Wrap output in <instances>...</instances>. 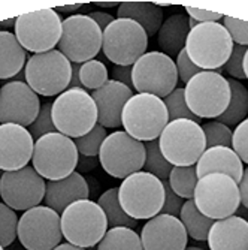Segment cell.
<instances>
[{
  "mask_svg": "<svg viewBox=\"0 0 248 250\" xmlns=\"http://www.w3.org/2000/svg\"><path fill=\"white\" fill-rule=\"evenodd\" d=\"M63 21L54 8L22 14L15 21V36L21 47L35 54L54 50L61 38Z\"/></svg>",
  "mask_w": 248,
  "mask_h": 250,
  "instance_id": "cell-14",
  "label": "cell"
},
{
  "mask_svg": "<svg viewBox=\"0 0 248 250\" xmlns=\"http://www.w3.org/2000/svg\"><path fill=\"white\" fill-rule=\"evenodd\" d=\"M118 18L132 20L145 30L147 36L157 35L163 24V9L148 2H124L118 5Z\"/></svg>",
  "mask_w": 248,
  "mask_h": 250,
  "instance_id": "cell-26",
  "label": "cell"
},
{
  "mask_svg": "<svg viewBox=\"0 0 248 250\" xmlns=\"http://www.w3.org/2000/svg\"><path fill=\"white\" fill-rule=\"evenodd\" d=\"M108 69L106 66L99 60H88L81 64L79 67V80L84 90H95L100 88L103 84L108 83Z\"/></svg>",
  "mask_w": 248,
  "mask_h": 250,
  "instance_id": "cell-34",
  "label": "cell"
},
{
  "mask_svg": "<svg viewBox=\"0 0 248 250\" xmlns=\"http://www.w3.org/2000/svg\"><path fill=\"white\" fill-rule=\"evenodd\" d=\"M197 171L196 165L191 167H173L169 177H168V183L171 189L184 201L193 199L194 189L197 185Z\"/></svg>",
  "mask_w": 248,
  "mask_h": 250,
  "instance_id": "cell-32",
  "label": "cell"
},
{
  "mask_svg": "<svg viewBox=\"0 0 248 250\" xmlns=\"http://www.w3.org/2000/svg\"><path fill=\"white\" fill-rule=\"evenodd\" d=\"M99 8H114V6H117L118 3L117 2H97L96 3Z\"/></svg>",
  "mask_w": 248,
  "mask_h": 250,
  "instance_id": "cell-54",
  "label": "cell"
},
{
  "mask_svg": "<svg viewBox=\"0 0 248 250\" xmlns=\"http://www.w3.org/2000/svg\"><path fill=\"white\" fill-rule=\"evenodd\" d=\"M90 188L87 180L79 172H72L69 177L48 181L45 189V207H50L58 214H61L71 204L88 199Z\"/></svg>",
  "mask_w": 248,
  "mask_h": 250,
  "instance_id": "cell-22",
  "label": "cell"
},
{
  "mask_svg": "<svg viewBox=\"0 0 248 250\" xmlns=\"http://www.w3.org/2000/svg\"><path fill=\"white\" fill-rule=\"evenodd\" d=\"M210 250H248V222L239 216L215 220L208 234Z\"/></svg>",
  "mask_w": 248,
  "mask_h": 250,
  "instance_id": "cell-23",
  "label": "cell"
},
{
  "mask_svg": "<svg viewBox=\"0 0 248 250\" xmlns=\"http://www.w3.org/2000/svg\"><path fill=\"white\" fill-rule=\"evenodd\" d=\"M78 157L79 153L74 140L60 132H53L35 141L32 162L42 178L54 181L75 172Z\"/></svg>",
  "mask_w": 248,
  "mask_h": 250,
  "instance_id": "cell-7",
  "label": "cell"
},
{
  "mask_svg": "<svg viewBox=\"0 0 248 250\" xmlns=\"http://www.w3.org/2000/svg\"><path fill=\"white\" fill-rule=\"evenodd\" d=\"M112 80L118 81L133 90L132 83V66H114L112 67Z\"/></svg>",
  "mask_w": 248,
  "mask_h": 250,
  "instance_id": "cell-46",
  "label": "cell"
},
{
  "mask_svg": "<svg viewBox=\"0 0 248 250\" xmlns=\"http://www.w3.org/2000/svg\"><path fill=\"white\" fill-rule=\"evenodd\" d=\"M175 64H176V71H178V78L181 80L183 83H186V84H187L194 75H197L199 72H202L200 67H197V66L190 60V57H189L187 53H186V48L176 56Z\"/></svg>",
  "mask_w": 248,
  "mask_h": 250,
  "instance_id": "cell-43",
  "label": "cell"
},
{
  "mask_svg": "<svg viewBox=\"0 0 248 250\" xmlns=\"http://www.w3.org/2000/svg\"><path fill=\"white\" fill-rule=\"evenodd\" d=\"M193 202L202 214L214 222L235 216L241 206L238 183L226 174H207L197 180Z\"/></svg>",
  "mask_w": 248,
  "mask_h": 250,
  "instance_id": "cell-8",
  "label": "cell"
},
{
  "mask_svg": "<svg viewBox=\"0 0 248 250\" xmlns=\"http://www.w3.org/2000/svg\"><path fill=\"white\" fill-rule=\"evenodd\" d=\"M184 11L189 14L190 18L196 20L197 22H220V20L223 18L221 14L218 12H211V11H205V9H199V8H184Z\"/></svg>",
  "mask_w": 248,
  "mask_h": 250,
  "instance_id": "cell-45",
  "label": "cell"
},
{
  "mask_svg": "<svg viewBox=\"0 0 248 250\" xmlns=\"http://www.w3.org/2000/svg\"><path fill=\"white\" fill-rule=\"evenodd\" d=\"M51 117L60 133L76 140L97 125V106L87 90H66L54 101Z\"/></svg>",
  "mask_w": 248,
  "mask_h": 250,
  "instance_id": "cell-3",
  "label": "cell"
},
{
  "mask_svg": "<svg viewBox=\"0 0 248 250\" xmlns=\"http://www.w3.org/2000/svg\"><path fill=\"white\" fill-rule=\"evenodd\" d=\"M233 41L221 22H200L190 30L186 53L202 71L221 69L229 60Z\"/></svg>",
  "mask_w": 248,
  "mask_h": 250,
  "instance_id": "cell-1",
  "label": "cell"
},
{
  "mask_svg": "<svg viewBox=\"0 0 248 250\" xmlns=\"http://www.w3.org/2000/svg\"><path fill=\"white\" fill-rule=\"evenodd\" d=\"M132 96V88L114 80H108L106 84L95 90L92 98L97 106V123L105 129H118L121 126L123 108Z\"/></svg>",
  "mask_w": 248,
  "mask_h": 250,
  "instance_id": "cell-21",
  "label": "cell"
},
{
  "mask_svg": "<svg viewBox=\"0 0 248 250\" xmlns=\"http://www.w3.org/2000/svg\"><path fill=\"white\" fill-rule=\"evenodd\" d=\"M45 189V180L30 165L17 171H6L0 177V196L14 211H27L40 206Z\"/></svg>",
  "mask_w": 248,
  "mask_h": 250,
  "instance_id": "cell-17",
  "label": "cell"
},
{
  "mask_svg": "<svg viewBox=\"0 0 248 250\" xmlns=\"http://www.w3.org/2000/svg\"><path fill=\"white\" fill-rule=\"evenodd\" d=\"M0 250H5V247H2V246H0Z\"/></svg>",
  "mask_w": 248,
  "mask_h": 250,
  "instance_id": "cell-57",
  "label": "cell"
},
{
  "mask_svg": "<svg viewBox=\"0 0 248 250\" xmlns=\"http://www.w3.org/2000/svg\"><path fill=\"white\" fill-rule=\"evenodd\" d=\"M179 220L184 225L187 231V235H190L193 240L197 241H207L211 226L214 225V220L202 214L193 199H189L184 202V206L179 213Z\"/></svg>",
  "mask_w": 248,
  "mask_h": 250,
  "instance_id": "cell-29",
  "label": "cell"
},
{
  "mask_svg": "<svg viewBox=\"0 0 248 250\" xmlns=\"http://www.w3.org/2000/svg\"><path fill=\"white\" fill-rule=\"evenodd\" d=\"M15 21H17V18H12V20H8V21L0 22V26H14V27H15Z\"/></svg>",
  "mask_w": 248,
  "mask_h": 250,
  "instance_id": "cell-55",
  "label": "cell"
},
{
  "mask_svg": "<svg viewBox=\"0 0 248 250\" xmlns=\"http://www.w3.org/2000/svg\"><path fill=\"white\" fill-rule=\"evenodd\" d=\"M202 130L205 135L207 148L211 147H229L232 148V136L233 132L229 126L215 122H208L202 125Z\"/></svg>",
  "mask_w": 248,
  "mask_h": 250,
  "instance_id": "cell-37",
  "label": "cell"
},
{
  "mask_svg": "<svg viewBox=\"0 0 248 250\" xmlns=\"http://www.w3.org/2000/svg\"><path fill=\"white\" fill-rule=\"evenodd\" d=\"M54 250H85V249L78 247V246H74V244H71V243H61V244H58Z\"/></svg>",
  "mask_w": 248,
  "mask_h": 250,
  "instance_id": "cell-52",
  "label": "cell"
},
{
  "mask_svg": "<svg viewBox=\"0 0 248 250\" xmlns=\"http://www.w3.org/2000/svg\"><path fill=\"white\" fill-rule=\"evenodd\" d=\"M178 80L173 59L162 51L145 53L132 66L133 88L139 93L166 98L176 88Z\"/></svg>",
  "mask_w": 248,
  "mask_h": 250,
  "instance_id": "cell-12",
  "label": "cell"
},
{
  "mask_svg": "<svg viewBox=\"0 0 248 250\" xmlns=\"http://www.w3.org/2000/svg\"><path fill=\"white\" fill-rule=\"evenodd\" d=\"M97 204L100 206V208L103 210V213L106 216L109 228L124 226V228L134 229L138 220H134L130 216H127L126 211L121 208V204L118 201V188H112V189H108L106 192H103L100 195Z\"/></svg>",
  "mask_w": 248,
  "mask_h": 250,
  "instance_id": "cell-30",
  "label": "cell"
},
{
  "mask_svg": "<svg viewBox=\"0 0 248 250\" xmlns=\"http://www.w3.org/2000/svg\"><path fill=\"white\" fill-rule=\"evenodd\" d=\"M189 33V17L176 12L163 21L160 30L157 32V43L163 54L173 59L186 48Z\"/></svg>",
  "mask_w": 248,
  "mask_h": 250,
  "instance_id": "cell-25",
  "label": "cell"
},
{
  "mask_svg": "<svg viewBox=\"0 0 248 250\" xmlns=\"http://www.w3.org/2000/svg\"><path fill=\"white\" fill-rule=\"evenodd\" d=\"M145 146V164H144V171L157 177L159 180H168L171 171H172V165L166 161L165 156L160 151V146H159V140L154 141H148L144 144Z\"/></svg>",
  "mask_w": 248,
  "mask_h": 250,
  "instance_id": "cell-33",
  "label": "cell"
},
{
  "mask_svg": "<svg viewBox=\"0 0 248 250\" xmlns=\"http://www.w3.org/2000/svg\"><path fill=\"white\" fill-rule=\"evenodd\" d=\"M242 67H244V74H245V78L248 80V48H247V53H245V56H244Z\"/></svg>",
  "mask_w": 248,
  "mask_h": 250,
  "instance_id": "cell-53",
  "label": "cell"
},
{
  "mask_svg": "<svg viewBox=\"0 0 248 250\" xmlns=\"http://www.w3.org/2000/svg\"><path fill=\"white\" fill-rule=\"evenodd\" d=\"M97 250H144L141 235L132 228H109L97 244Z\"/></svg>",
  "mask_w": 248,
  "mask_h": 250,
  "instance_id": "cell-31",
  "label": "cell"
},
{
  "mask_svg": "<svg viewBox=\"0 0 248 250\" xmlns=\"http://www.w3.org/2000/svg\"><path fill=\"white\" fill-rule=\"evenodd\" d=\"M186 102L196 117L218 119L230 102L228 78L215 71H202L184 87Z\"/></svg>",
  "mask_w": 248,
  "mask_h": 250,
  "instance_id": "cell-9",
  "label": "cell"
},
{
  "mask_svg": "<svg viewBox=\"0 0 248 250\" xmlns=\"http://www.w3.org/2000/svg\"><path fill=\"white\" fill-rule=\"evenodd\" d=\"M186 250H204L202 247H196V246H190V247H186Z\"/></svg>",
  "mask_w": 248,
  "mask_h": 250,
  "instance_id": "cell-56",
  "label": "cell"
},
{
  "mask_svg": "<svg viewBox=\"0 0 248 250\" xmlns=\"http://www.w3.org/2000/svg\"><path fill=\"white\" fill-rule=\"evenodd\" d=\"M159 146L162 154L172 167L196 165L207 150L202 126L187 119L169 122L159 136Z\"/></svg>",
  "mask_w": 248,
  "mask_h": 250,
  "instance_id": "cell-6",
  "label": "cell"
},
{
  "mask_svg": "<svg viewBox=\"0 0 248 250\" xmlns=\"http://www.w3.org/2000/svg\"><path fill=\"white\" fill-rule=\"evenodd\" d=\"M168 123L166 105L163 99L157 96L145 93L133 95L123 108L121 126H124V132L141 143L159 140Z\"/></svg>",
  "mask_w": 248,
  "mask_h": 250,
  "instance_id": "cell-5",
  "label": "cell"
},
{
  "mask_svg": "<svg viewBox=\"0 0 248 250\" xmlns=\"http://www.w3.org/2000/svg\"><path fill=\"white\" fill-rule=\"evenodd\" d=\"M232 148L241 159V162L248 165V117L235 127L232 136Z\"/></svg>",
  "mask_w": 248,
  "mask_h": 250,
  "instance_id": "cell-41",
  "label": "cell"
},
{
  "mask_svg": "<svg viewBox=\"0 0 248 250\" xmlns=\"http://www.w3.org/2000/svg\"><path fill=\"white\" fill-rule=\"evenodd\" d=\"M63 237L74 246L87 249L100 243L108 231V220L97 202L81 199L71 204L61 214Z\"/></svg>",
  "mask_w": 248,
  "mask_h": 250,
  "instance_id": "cell-4",
  "label": "cell"
},
{
  "mask_svg": "<svg viewBox=\"0 0 248 250\" xmlns=\"http://www.w3.org/2000/svg\"><path fill=\"white\" fill-rule=\"evenodd\" d=\"M60 214L50 207H33L18 222V240L27 250H54L61 244Z\"/></svg>",
  "mask_w": 248,
  "mask_h": 250,
  "instance_id": "cell-16",
  "label": "cell"
},
{
  "mask_svg": "<svg viewBox=\"0 0 248 250\" xmlns=\"http://www.w3.org/2000/svg\"><path fill=\"white\" fill-rule=\"evenodd\" d=\"M26 50L17 36L8 30H0V80H8L21 72L27 63Z\"/></svg>",
  "mask_w": 248,
  "mask_h": 250,
  "instance_id": "cell-27",
  "label": "cell"
},
{
  "mask_svg": "<svg viewBox=\"0 0 248 250\" xmlns=\"http://www.w3.org/2000/svg\"><path fill=\"white\" fill-rule=\"evenodd\" d=\"M163 186H165V204L162 208V214H171L175 217H179V213H181V208L184 206V199L179 198L169 186L168 180H163Z\"/></svg>",
  "mask_w": 248,
  "mask_h": 250,
  "instance_id": "cell-44",
  "label": "cell"
},
{
  "mask_svg": "<svg viewBox=\"0 0 248 250\" xmlns=\"http://www.w3.org/2000/svg\"><path fill=\"white\" fill-rule=\"evenodd\" d=\"M18 222L17 213L8 207L5 202H0V246L8 247L18 237Z\"/></svg>",
  "mask_w": 248,
  "mask_h": 250,
  "instance_id": "cell-38",
  "label": "cell"
},
{
  "mask_svg": "<svg viewBox=\"0 0 248 250\" xmlns=\"http://www.w3.org/2000/svg\"><path fill=\"white\" fill-rule=\"evenodd\" d=\"M247 222H248V219H247Z\"/></svg>",
  "mask_w": 248,
  "mask_h": 250,
  "instance_id": "cell-58",
  "label": "cell"
},
{
  "mask_svg": "<svg viewBox=\"0 0 248 250\" xmlns=\"http://www.w3.org/2000/svg\"><path fill=\"white\" fill-rule=\"evenodd\" d=\"M97 164H99V159H96V157H88V156H84V154H79L76 169H78V171H92Z\"/></svg>",
  "mask_w": 248,
  "mask_h": 250,
  "instance_id": "cell-49",
  "label": "cell"
},
{
  "mask_svg": "<svg viewBox=\"0 0 248 250\" xmlns=\"http://www.w3.org/2000/svg\"><path fill=\"white\" fill-rule=\"evenodd\" d=\"M163 102H165L166 109H168L169 122L179 120V119H187V120H193L196 123H200V119L193 114L189 108V105H187V102H186L184 88L176 87L169 96H166L163 99Z\"/></svg>",
  "mask_w": 248,
  "mask_h": 250,
  "instance_id": "cell-35",
  "label": "cell"
},
{
  "mask_svg": "<svg viewBox=\"0 0 248 250\" xmlns=\"http://www.w3.org/2000/svg\"><path fill=\"white\" fill-rule=\"evenodd\" d=\"M106 136H108L106 129L97 123L88 133H85L84 136H79V138H76L74 143H75L79 154H84L88 157H97L100 147H102L103 141L106 140Z\"/></svg>",
  "mask_w": 248,
  "mask_h": 250,
  "instance_id": "cell-36",
  "label": "cell"
},
{
  "mask_svg": "<svg viewBox=\"0 0 248 250\" xmlns=\"http://www.w3.org/2000/svg\"><path fill=\"white\" fill-rule=\"evenodd\" d=\"M79 67H81L79 63H72V78H71V84H69V87H67V90H74V88L84 90L81 80H79Z\"/></svg>",
  "mask_w": 248,
  "mask_h": 250,
  "instance_id": "cell-50",
  "label": "cell"
},
{
  "mask_svg": "<svg viewBox=\"0 0 248 250\" xmlns=\"http://www.w3.org/2000/svg\"><path fill=\"white\" fill-rule=\"evenodd\" d=\"M187 237L179 217L162 213L147 220L141 232L144 250H186Z\"/></svg>",
  "mask_w": 248,
  "mask_h": 250,
  "instance_id": "cell-19",
  "label": "cell"
},
{
  "mask_svg": "<svg viewBox=\"0 0 248 250\" xmlns=\"http://www.w3.org/2000/svg\"><path fill=\"white\" fill-rule=\"evenodd\" d=\"M230 87V102L228 109L217 119L218 123H223L229 127L238 126L247 119L248 114V88L238 80L228 78Z\"/></svg>",
  "mask_w": 248,
  "mask_h": 250,
  "instance_id": "cell-28",
  "label": "cell"
},
{
  "mask_svg": "<svg viewBox=\"0 0 248 250\" xmlns=\"http://www.w3.org/2000/svg\"><path fill=\"white\" fill-rule=\"evenodd\" d=\"M103 41V32L88 15H71L61 24L58 51L71 63H85L93 60Z\"/></svg>",
  "mask_w": 248,
  "mask_h": 250,
  "instance_id": "cell-13",
  "label": "cell"
},
{
  "mask_svg": "<svg viewBox=\"0 0 248 250\" xmlns=\"http://www.w3.org/2000/svg\"><path fill=\"white\" fill-rule=\"evenodd\" d=\"M121 208L134 220H150L160 214L165 204V186L157 177L139 171L123 180L118 188Z\"/></svg>",
  "mask_w": 248,
  "mask_h": 250,
  "instance_id": "cell-2",
  "label": "cell"
},
{
  "mask_svg": "<svg viewBox=\"0 0 248 250\" xmlns=\"http://www.w3.org/2000/svg\"><path fill=\"white\" fill-rule=\"evenodd\" d=\"M90 18H92L96 24L100 27V30L103 32L112 21L115 20V17L114 15H111V14H108V12H102V11H95V12H92L88 15Z\"/></svg>",
  "mask_w": 248,
  "mask_h": 250,
  "instance_id": "cell-47",
  "label": "cell"
},
{
  "mask_svg": "<svg viewBox=\"0 0 248 250\" xmlns=\"http://www.w3.org/2000/svg\"><path fill=\"white\" fill-rule=\"evenodd\" d=\"M97 157L106 174L124 180L144 168L145 146L127 132L115 130L106 136Z\"/></svg>",
  "mask_w": 248,
  "mask_h": 250,
  "instance_id": "cell-15",
  "label": "cell"
},
{
  "mask_svg": "<svg viewBox=\"0 0 248 250\" xmlns=\"http://www.w3.org/2000/svg\"><path fill=\"white\" fill-rule=\"evenodd\" d=\"M40 109L39 96L24 81H11L0 87V123L29 127Z\"/></svg>",
  "mask_w": 248,
  "mask_h": 250,
  "instance_id": "cell-18",
  "label": "cell"
},
{
  "mask_svg": "<svg viewBox=\"0 0 248 250\" xmlns=\"http://www.w3.org/2000/svg\"><path fill=\"white\" fill-rule=\"evenodd\" d=\"M223 26L229 32L233 43L248 47V22L233 18V17H223Z\"/></svg>",
  "mask_w": 248,
  "mask_h": 250,
  "instance_id": "cell-40",
  "label": "cell"
},
{
  "mask_svg": "<svg viewBox=\"0 0 248 250\" xmlns=\"http://www.w3.org/2000/svg\"><path fill=\"white\" fill-rule=\"evenodd\" d=\"M148 36L132 20L115 18L103 30L102 51L117 66H133L147 53Z\"/></svg>",
  "mask_w": 248,
  "mask_h": 250,
  "instance_id": "cell-11",
  "label": "cell"
},
{
  "mask_svg": "<svg viewBox=\"0 0 248 250\" xmlns=\"http://www.w3.org/2000/svg\"><path fill=\"white\" fill-rule=\"evenodd\" d=\"M51 109H53V104H50V102L43 104L39 109V114H38L36 120L29 126V132L33 136V140H39L43 135L57 132V129L53 123Z\"/></svg>",
  "mask_w": 248,
  "mask_h": 250,
  "instance_id": "cell-39",
  "label": "cell"
},
{
  "mask_svg": "<svg viewBox=\"0 0 248 250\" xmlns=\"http://www.w3.org/2000/svg\"><path fill=\"white\" fill-rule=\"evenodd\" d=\"M84 5L82 3H74V5H64V6H57L54 8V11L58 14V12H64V14H69V12H75L78 11L79 8H82Z\"/></svg>",
  "mask_w": 248,
  "mask_h": 250,
  "instance_id": "cell-51",
  "label": "cell"
},
{
  "mask_svg": "<svg viewBox=\"0 0 248 250\" xmlns=\"http://www.w3.org/2000/svg\"><path fill=\"white\" fill-rule=\"evenodd\" d=\"M24 78L36 95L57 96L71 84L72 63L58 50L33 54L24 66Z\"/></svg>",
  "mask_w": 248,
  "mask_h": 250,
  "instance_id": "cell-10",
  "label": "cell"
},
{
  "mask_svg": "<svg viewBox=\"0 0 248 250\" xmlns=\"http://www.w3.org/2000/svg\"><path fill=\"white\" fill-rule=\"evenodd\" d=\"M197 177H204L207 174H226L232 177L236 183L241 181L244 167L238 154L233 151V148L229 147H211L204 151L200 159L196 164Z\"/></svg>",
  "mask_w": 248,
  "mask_h": 250,
  "instance_id": "cell-24",
  "label": "cell"
},
{
  "mask_svg": "<svg viewBox=\"0 0 248 250\" xmlns=\"http://www.w3.org/2000/svg\"><path fill=\"white\" fill-rule=\"evenodd\" d=\"M247 48L248 47H242V45L235 43L229 60L226 62V64L223 66L224 72H226L228 75H230V78H233V80H244L245 78L242 62H244V56L247 53Z\"/></svg>",
  "mask_w": 248,
  "mask_h": 250,
  "instance_id": "cell-42",
  "label": "cell"
},
{
  "mask_svg": "<svg viewBox=\"0 0 248 250\" xmlns=\"http://www.w3.org/2000/svg\"><path fill=\"white\" fill-rule=\"evenodd\" d=\"M238 188H239L241 204H242L245 208H248V168L244 169L242 177H241V181L238 183Z\"/></svg>",
  "mask_w": 248,
  "mask_h": 250,
  "instance_id": "cell-48",
  "label": "cell"
},
{
  "mask_svg": "<svg viewBox=\"0 0 248 250\" xmlns=\"http://www.w3.org/2000/svg\"><path fill=\"white\" fill-rule=\"evenodd\" d=\"M35 140L27 127L14 123L0 125V169L17 171L29 165Z\"/></svg>",
  "mask_w": 248,
  "mask_h": 250,
  "instance_id": "cell-20",
  "label": "cell"
}]
</instances>
